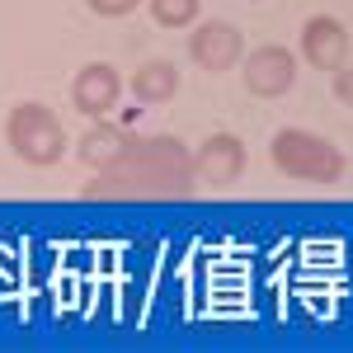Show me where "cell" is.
Returning a JSON list of instances; mask_svg holds the SVG:
<instances>
[{
	"label": "cell",
	"instance_id": "6da1fadb",
	"mask_svg": "<svg viewBox=\"0 0 353 353\" xmlns=\"http://www.w3.org/2000/svg\"><path fill=\"white\" fill-rule=\"evenodd\" d=\"M198 189V174H193V151L170 132H151L137 137L132 151L123 161L85 179L81 198L94 203H123V198H189Z\"/></svg>",
	"mask_w": 353,
	"mask_h": 353
},
{
	"label": "cell",
	"instance_id": "7a4b0ae2",
	"mask_svg": "<svg viewBox=\"0 0 353 353\" xmlns=\"http://www.w3.org/2000/svg\"><path fill=\"white\" fill-rule=\"evenodd\" d=\"M269 165L297 184H339L349 174V156L306 128H278L269 141Z\"/></svg>",
	"mask_w": 353,
	"mask_h": 353
},
{
	"label": "cell",
	"instance_id": "3957f363",
	"mask_svg": "<svg viewBox=\"0 0 353 353\" xmlns=\"http://www.w3.org/2000/svg\"><path fill=\"white\" fill-rule=\"evenodd\" d=\"M5 141L24 165H38V170H48L66 156V128L38 99H24V104H14L5 113Z\"/></svg>",
	"mask_w": 353,
	"mask_h": 353
},
{
	"label": "cell",
	"instance_id": "277c9868",
	"mask_svg": "<svg viewBox=\"0 0 353 353\" xmlns=\"http://www.w3.org/2000/svg\"><path fill=\"white\" fill-rule=\"evenodd\" d=\"M189 61L198 71H208V76H221V71H236L245 61V38L236 24H226V19H203V24H193L189 33Z\"/></svg>",
	"mask_w": 353,
	"mask_h": 353
},
{
	"label": "cell",
	"instance_id": "5b68a950",
	"mask_svg": "<svg viewBox=\"0 0 353 353\" xmlns=\"http://www.w3.org/2000/svg\"><path fill=\"white\" fill-rule=\"evenodd\" d=\"M241 85L254 99H283L292 85H297V57L278 43H264L254 52H245L241 61Z\"/></svg>",
	"mask_w": 353,
	"mask_h": 353
},
{
	"label": "cell",
	"instance_id": "8992f818",
	"mask_svg": "<svg viewBox=\"0 0 353 353\" xmlns=\"http://www.w3.org/2000/svg\"><path fill=\"white\" fill-rule=\"evenodd\" d=\"M118 104H123V76H118V66L90 61V66H81V71L71 76V109L81 113L85 123L109 118Z\"/></svg>",
	"mask_w": 353,
	"mask_h": 353
},
{
	"label": "cell",
	"instance_id": "52a82bcc",
	"mask_svg": "<svg viewBox=\"0 0 353 353\" xmlns=\"http://www.w3.org/2000/svg\"><path fill=\"white\" fill-rule=\"evenodd\" d=\"M245 165H250V151H245L241 137L231 132H212L193 151V174H198L203 189H231L245 174Z\"/></svg>",
	"mask_w": 353,
	"mask_h": 353
},
{
	"label": "cell",
	"instance_id": "ba28073f",
	"mask_svg": "<svg viewBox=\"0 0 353 353\" xmlns=\"http://www.w3.org/2000/svg\"><path fill=\"white\" fill-rule=\"evenodd\" d=\"M349 52H353V38L334 14H311V19L301 24V61H306V66L334 76L339 66H349Z\"/></svg>",
	"mask_w": 353,
	"mask_h": 353
},
{
	"label": "cell",
	"instance_id": "9c48e42d",
	"mask_svg": "<svg viewBox=\"0 0 353 353\" xmlns=\"http://www.w3.org/2000/svg\"><path fill=\"white\" fill-rule=\"evenodd\" d=\"M132 141H137V132H128L123 123H113V118H94V123L76 137V156H81L85 170L104 174V170H113V165L132 151Z\"/></svg>",
	"mask_w": 353,
	"mask_h": 353
},
{
	"label": "cell",
	"instance_id": "30bf717a",
	"mask_svg": "<svg viewBox=\"0 0 353 353\" xmlns=\"http://www.w3.org/2000/svg\"><path fill=\"white\" fill-rule=\"evenodd\" d=\"M137 104H146V109H161L170 104L174 94H179V66L174 61H165V57H151V61H141L132 71V81H128Z\"/></svg>",
	"mask_w": 353,
	"mask_h": 353
},
{
	"label": "cell",
	"instance_id": "8fae6325",
	"mask_svg": "<svg viewBox=\"0 0 353 353\" xmlns=\"http://www.w3.org/2000/svg\"><path fill=\"white\" fill-rule=\"evenodd\" d=\"M146 5L161 28H189L198 24V10H203V0H146Z\"/></svg>",
	"mask_w": 353,
	"mask_h": 353
},
{
	"label": "cell",
	"instance_id": "7c38bea8",
	"mask_svg": "<svg viewBox=\"0 0 353 353\" xmlns=\"http://www.w3.org/2000/svg\"><path fill=\"white\" fill-rule=\"evenodd\" d=\"M85 5H90L99 19H123V14H132L141 0H85Z\"/></svg>",
	"mask_w": 353,
	"mask_h": 353
},
{
	"label": "cell",
	"instance_id": "4fadbf2b",
	"mask_svg": "<svg viewBox=\"0 0 353 353\" xmlns=\"http://www.w3.org/2000/svg\"><path fill=\"white\" fill-rule=\"evenodd\" d=\"M330 90H334V99H339L344 109H353V66H339L334 81H330Z\"/></svg>",
	"mask_w": 353,
	"mask_h": 353
}]
</instances>
